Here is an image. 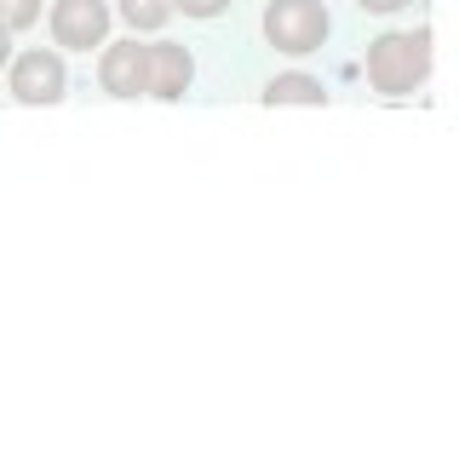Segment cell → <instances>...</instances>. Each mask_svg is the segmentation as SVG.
Wrapping results in <instances>:
<instances>
[{"label": "cell", "instance_id": "obj_8", "mask_svg": "<svg viewBox=\"0 0 459 459\" xmlns=\"http://www.w3.org/2000/svg\"><path fill=\"white\" fill-rule=\"evenodd\" d=\"M121 18L133 29H143V35H155L172 18V0H121Z\"/></svg>", "mask_w": 459, "mask_h": 459}, {"label": "cell", "instance_id": "obj_4", "mask_svg": "<svg viewBox=\"0 0 459 459\" xmlns=\"http://www.w3.org/2000/svg\"><path fill=\"white\" fill-rule=\"evenodd\" d=\"M12 92H18L23 104H57V98L69 92V69H64V57L47 52V47L23 52L18 64H12Z\"/></svg>", "mask_w": 459, "mask_h": 459}, {"label": "cell", "instance_id": "obj_10", "mask_svg": "<svg viewBox=\"0 0 459 459\" xmlns=\"http://www.w3.org/2000/svg\"><path fill=\"white\" fill-rule=\"evenodd\" d=\"M230 0H172V12H184V18H219Z\"/></svg>", "mask_w": 459, "mask_h": 459}, {"label": "cell", "instance_id": "obj_1", "mask_svg": "<svg viewBox=\"0 0 459 459\" xmlns=\"http://www.w3.org/2000/svg\"><path fill=\"white\" fill-rule=\"evenodd\" d=\"M425 75H430V35H425V29H413V35L391 29V35H379L368 47V81H373V92L402 98V92H413V86H425Z\"/></svg>", "mask_w": 459, "mask_h": 459}, {"label": "cell", "instance_id": "obj_9", "mask_svg": "<svg viewBox=\"0 0 459 459\" xmlns=\"http://www.w3.org/2000/svg\"><path fill=\"white\" fill-rule=\"evenodd\" d=\"M40 18V0H0V23L6 29H29Z\"/></svg>", "mask_w": 459, "mask_h": 459}, {"label": "cell", "instance_id": "obj_3", "mask_svg": "<svg viewBox=\"0 0 459 459\" xmlns=\"http://www.w3.org/2000/svg\"><path fill=\"white\" fill-rule=\"evenodd\" d=\"M109 35V6L104 0H57L52 6V40L69 52H92Z\"/></svg>", "mask_w": 459, "mask_h": 459}, {"label": "cell", "instance_id": "obj_11", "mask_svg": "<svg viewBox=\"0 0 459 459\" xmlns=\"http://www.w3.org/2000/svg\"><path fill=\"white\" fill-rule=\"evenodd\" d=\"M362 12H402V6H413V0H356Z\"/></svg>", "mask_w": 459, "mask_h": 459}, {"label": "cell", "instance_id": "obj_5", "mask_svg": "<svg viewBox=\"0 0 459 459\" xmlns=\"http://www.w3.org/2000/svg\"><path fill=\"white\" fill-rule=\"evenodd\" d=\"M143 75H150V47H138V40H115V47H104L98 81H104L109 98H143Z\"/></svg>", "mask_w": 459, "mask_h": 459}, {"label": "cell", "instance_id": "obj_12", "mask_svg": "<svg viewBox=\"0 0 459 459\" xmlns=\"http://www.w3.org/2000/svg\"><path fill=\"white\" fill-rule=\"evenodd\" d=\"M6 57H12V29L0 23V64H6Z\"/></svg>", "mask_w": 459, "mask_h": 459}, {"label": "cell", "instance_id": "obj_7", "mask_svg": "<svg viewBox=\"0 0 459 459\" xmlns=\"http://www.w3.org/2000/svg\"><path fill=\"white\" fill-rule=\"evenodd\" d=\"M264 104H327V86L316 75H276L264 86Z\"/></svg>", "mask_w": 459, "mask_h": 459}, {"label": "cell", "instance_id": "obj_2", "mask_svg": "<svg viewBox=\"0 0 459 459\" xmlns=\"http://www.w3.org/2000/svg\"><path fill=\"white\" fill-rule=\"evenodd\" d=\"M264 35L276 52H316L327 40V6L322 0H270L264 12Z\"/></svg>", "mask_w": 459, "mask_h": 459}, {"label": "cell", "instance_id": "obj_6", "mask_svg": "<svg viewBox=\"0 0 459 459\" xmlns=\"http://www.w3.org/2000/svg\"><path fill=\"white\" fill-rule=\"evenodd\" d=\"M190 81H195V64H190V52L184 47H172V40H155L150 47V75H143V98H184L190 92Z\"/></svg>", "mask_w": 459, "mask_h": 459}]
</instances>
